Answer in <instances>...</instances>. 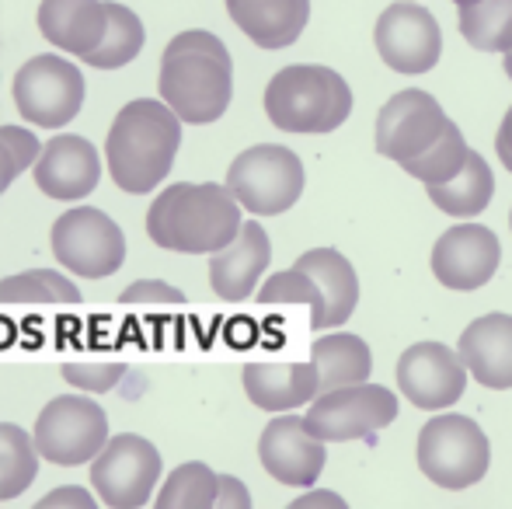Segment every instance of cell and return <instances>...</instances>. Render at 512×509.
<instances>
[{"label":"cell","mask_w":512,"mask_h":509,"mask_svg":"<svg viewBox=\"0 0 512 509\" xmlns=\"http://www.w3.org/2000/svg\"><path fill=\"white\" fill-rule=\"evenodd\" d=\"M161 102L182 123L206 126L230 109L234 98V60L213 32L192 28L164 46Z\"/></svg>","instance_id":"6da1fadb"},{"label":"cell","mask_w":512,"mask_h":509,"mask_svg":"<svg viewBox=\"0 0 512 509\" xmlns=\"http://www.w3.org/2000/svg\"><path fill=\"white\" fill-rule=\"evenodd\" d=\"M182 147V119L154 98H136L115 116L105 140L112 182L129 196L154 192L168 178Z\"/></svg>","instance_id":"7a4b0ae2"},{"label":"cell","mask_w":512,"mask_h":509,"mask_svg":"<svg viewBox=\"0 0 512 509\" xmlns=\"http://www.w3.org/2000/svg\"><path fill=\"white\" fill-rule=\"evenodd\" d=\"M241 224V203L216 182H175L147 210L150 241L178 255H213L234 241Z\"/></svg>","instance_id":"3957f363"},{"label":"cell","mask_w":512,"mask_h":509,"mask_svg":"<svg viewBox=\"0 0 512 509\" xmlns=\"http://www.w3.org/2000/svg\"><path fill=\"white\" fill-rule=\"evenodd\" d=\"M265 112L283 133H335L352 112V91L338 70L297 63L269 81Z\"/></svg>","instance_id":"277c9868"},{"label":"cell","mask_w":512,"mask_h":509,"mask_svg":"<svg viewBox=\"0 0 512 509\" xmlns=\"http://www.w3.org/2000/svg\"><path fill=\"white\" fill-rule=\"evenodd\" d=\"M488 461L485 429L467 415H436L418 433V468L439 489H471L485 478Z\"/></svg>","instance_id":"5b68a950"},{"label":"cell","mask_w":512,"mask_h":509,"mask_svg":"<svg viewBox=\"0 0 512 509\" xmlns=\"http://www.w3.org/2000/svg\"><path fill=\"white\" fill-rule=\"evenodd\" d=\"M227 192L241 203V210L255 217H276L304 196V164L290 147L258 143L234 157L227 171Z\"/></svg>","instance_id":"8992f818"},{"label":"cell","mask_w":512,"mask_h":509,"mask_svg":"<svg viewBox=\"0 0 512 509\" xmlns=\"http://www.w3.org/2000/svg\"><path fill=\"white\" fill-rule=\"evenodd\" d=\"M35 450L60 468L88 464L108 440V415L88 394H60L35 419Z\"/></svg>","instance_id":"52a82bcc"},{"label":"cell","mask_w":512,"mask_h":509,"mask_svg":"<svg viewBox=\"0 0 512 509\" xmlns=\"http://www.w3.org/2000/svg\"><path fill=\"white\" fill-rule=\"evenodd\" d=\"M161 478V454L136 433H119L91 457V485L108 509H140L154 499Z\"/></svg>","instance_id":"ba28073f"},{"label":"cell","mask_w":512,"mask_h":509,"mask_svg":"<svg viewBox=\"0 0 512 509\" xmlns=\"http://www.w3.org/2000/svg\"><path fill=\"white\" fill-rule=\"evenodd\" d=\"M53 255L67 272L84 279L115 276L126 262V234L108 213L77 206L53 224Z\"/></svg>","instance_id":"9c48e42d"},{"label":"cell","mask_w":512,"mask_h":509,"mask_svg":"<svg viewBox=\"0 0 512 509\" xmlns=\"http://www.w3.org/2000/svg\"><path fill=\"white\" fill-rule=\"evenodd\" d=\"M14 105L39 129H60L77 119L84 105V74L53 53L32 56L14 74Z\"/></svg>","instance_id":"30bf717a"},{"label":"cell","mask_w":512,"mask_h":509,"mask_svg":"<svg viewBox=\"0 0 512 509\" xmlns=\"http://www.w3.org/2000/svg\"><path fill=\"white\" fill-rule=\"evenodd\" d=\"M398 419V398L391 387L380 384H349L335 391H321V398L304 415L307 429L324 443L363 440Z\"/></svg>","instance_id":"8fae6325"},{"label":"cell","mask_w":512,"mask_h":509,"mask_svg":"<svg viewBox=\"0 0 512 509\" xmlns=\"http://www.w3.org/2000/svg\"><path fill=\"white\" fill-rule=\"evenodd\" d=\"M446 126H450V116L429 91H398L377 116V150L405 168L436 147Z\"/></svg>","instance_id":"7c38bea8"},{"label":"cell","mask_w":512,"mask_h":509,"mask_svg":"<svg viewBox=\"0 0 512 509\" xmlns=\"http://www.w3.org/2000/svg\"><path fill=\"white\" fill-rule=\"evenodd\" d=\"M373 42H377L380 60L398 74H425L443 56V32L429 7L415 0H398L387 7L377 21Z\"/></svg>","instance_id":"4fadbf2b"},{"label":"cell","mask_w":512,"mask_h":509,"mask_svg":"<svg viewBox=\"0 0 512 509\" xmlns=\"http://www.w3.org/2000/svg\"><path fill=\"white\" fill-rule=\"evenodd\" d=\"M398 387L415 408L443 412L457 405L467 387V367L443 342H418L401 353Z\"/></svg>","instance_id":"5bb4252c"},{"label":"cell","mask_w":512,"mask_h":509,"mask_svg":"<svg viewBox=\"0 0 512 509\" xmlns=\"http://www.w3.org/2000/svg\"><path fill=\"white\" fill-rule=\"evenodd\" d=\"M502 245L488 227L457 224L436 241L432 248V272L450 290H478L499 272Z\"/></svg>","instance_id":"9a60e30c"},{"label":"cell","mask_w":512,"mask_h":509,"mask_svg":"<svg viewBox=\"0 0 512 509\" xmlns=\"http://www.w3.org/2000/svg\"><path fill=\"white\" fill-rule=\"evenodd\" d=\"M258 457H262V468L276 482L293 485V489L314 485L324 471V461H328L324 440H317L310 433L304 415H276L265 426L262 443H258Z\"/></svg>","instance_id":"2e32d148"},{"label":"cell","mask_w":512,"mask_h":509,"mask_svg":"<svg viewBox=\"0 0 512 509\" xmlns=\"http://www.w3.org/2000/svg\"><path fill=\"white\" fill-rule=\"evenodd\" d=\"M102 178V157H98L95 143L88 136L63 133L53 136L46 147L39 150L35 161V185L46 192L49 199H84L88 192L98 189Z\"/></svg>","instance_id":"e0dca14e"},{"label":"cell","mask_w":512,"mask_h":509,"mask_svg":"<svg viewBox=\"0 0 512 509\" xmlns=\"http://www.w3.org/2000/svg\"><path fill=\"white\" fill-rule=\"evenodd\" d=\"M272 258L269 234L258 220H244L234 241L209 255V286L220 300L237 304L255 293V283L265 276Z\"/></svg>","instance_id":"ac0fdd59"},{"label":"cell","mask_w":512,"mask_h":509,"mask_svg":"<svg viewBox=\"0 0 512 509\" xmlns=\"http://www.w3.org/2000/svg\"><path fill=\"white\" fill-rule=\"evenodd\" d=\"M460 363L481 387H512V314H485L471 321L457 346Z\"/></svg>","instance_id":"d6986e66"},{"label":"cell","mask_w":512,"mask_h":509,"mask_svg":"<svg viewBox=\"0 0 512 509\" xmlns=\"http://www.w3.org/2000/svg\"><path fill=\"white\" fill-rule=\"evenodd\" d=\"M108 11L105 0H42L39 32L60 53H74L88 60L105 39Z\"/></svg>","instance_id":"ffe728a7"},{"label":"cell","mask_w":512,"mask_h":509,"mask_svg":"<svg viewBox=\"0 0 512 509\" xmlns=\"http://www.w3.org/2000/svg\"><path fill=\"white\" fill-rule=\"evenodd\" d=\"M234 25L262 49H286L304 35L310 0H227Z\"/></svg>","instance_id":"44dd1931"},{"label":"cell","mask_w":512,"mask_h":509,"mask_svg":"<svg viewBox=\"0 0 512 509\" xmlns=\"http://www.w3.org/2000/svg\"><path fill=\"white\" fill-rule=\"evenodd\" d=\"M244 394L262 412H293L317 394V370L310 360L300 363H248Z\"/></svg>","instance_id":"7402d4cb"},{"label":"cell","mask_w":512,"mask_h":509,"mask_svg":"<svg viewBox=\"0 0 512 509\" xmlns=\"http://www.w3.org/2000/svg\"><path fill=\"white\" fill-rule=\"evenodd\" d=\"M297 269L307 272L314 279L317 293H321V304H324L321 332L324 328L345 325L359 304V279L349 258L335 252V248H310L307 255L297 258Z\"/></svg>","instance_id":"603a6c76"},{"label":"cell","mask_w":512,"mask_h":509,"mask_svg":"<svg viewBox=\"0 0 512 509\" xmlns=\"http://www.w3.org/2000/svg\"><path fill=\"white\" fill-rule=\"evenodd\" d=\"M310 363L317 370V394L335 387L363 384L373 374V353L359 335L331 332L310 346Z\"/></svg>","instance_id":"cb8c5ba5"},{"label":"cell","mask_w":512,"mask_h":509,"mask_svg":"<svg viewBox=\"0 0 512 509\" xmlns=\"http://www.w3.org/2000/svg\"><path fill=\"white\" fill-rule=\"evenodd\" d=\"M492 196H495V175L478 150L467 154L464 168H460L450 182L429 185V199L443 213H450L453 220H471V217H478V213H485Z\"/></svg>","instance_id":"d4e9b609"},{"label":"cell","mask_w":512,"mask_h":509,"mask_svg":"<svg viewBox=\"0 0 512 509\" xmlns=\"http://www.w3.org/2000/svg\"><path fill=\"white\" fill-rule=\"evenodd\" d=\"M0 304L14 307H77L81 290L53 269H28L0 283Z\"/></svg>","instance_id":"484cf974"},{"label":"cell","mask_w":512,"mask_h":509,"mask_svg":"<svg viewBox=\"0 0 512 509\" xmlns=\"http://www.w3.org/2000/svg\"><path fill=\"white\" fill-rule=\"evenodd\" d=\"M105 11H108L105 39L84 63L95 70H119L140 56L143 42H147V32H143V21L136 18V11H129L126 4L105 0Z\"/></svg>","instance_id":"4316f807"},{"label":"cell","mask_w":512,"mask_h":509,"mask_svg":"<svg viewBox=\"0 0 512 509\" xmlns=\"http://www.w3.org/2000/svg\"><path fill=\"white\" fill-rule=\"evenodd\" d=\"M460 35L478 53H509L512 0H478V4L460 7Z\"/></svg>","instance_id":"83f0119b"},{"label":"cell","mask_w":512,"mask_h":509,"mask_svg":"<svg viewBox=\"0 0 512 509\" xmlns=\"http://www.w3.org/2000/svg\"><path fill=\"white\" fill-rule=\"evenodd\" d=\"M39 475V450L35 440L14 422L0 426V499H18Z\"/></svg>","instance_id":"f1b7e54d"},{"label":"cell","mask_w":512,"mask_h":509,"mask_svg":"<svg viewBox=\"0 0 512 509\" xmlns=\"http://www.w3.org/2000/svg\"><path fill=\"white\" fill-rule=\"evenodd\" d=\"M216 471L203 461H189L164 482L161 496L154 499L157 509H209L216 506Z\"/></svg>","instance_id":"f546056e"},{"label":"cell","mask_w":512,"mask_h":509,"mask_svg":"<svg viewBox=\"0 0 512 509\" xmlns=\"http://www.w3.org/2000/svg\"><path fill=\"white\" fill-rule=\"evenodd\" d=\"M258 304L265 311H276V307H307L310 311V328L321 332V318H324V304H321V293H317L314 279L307 272H300L297 265L279 276H269V283L258 290Z\"/></svg>","instance_id":"4dcf8cb0"},{"label":"cell","mask_w":512,"mask_h":509,"mask_svg":"<svg viewBox=\"0 0 512 509\" xmlns=\"http://www.w3.org/2000/svg\"><path fill=\"white\" fill-rule=\"evenodd\" d=\"M467 154H471V147H467L464 133L457 129V123H450V126H446V133L439 136L436 147H432L429 154L418 157V161L405 164V171L411 178H418V182H425V185L450 182V178L464 168Z\"/></svg>","instance_id":"1f68e13d"},{"label":"cell","mask_w":512,"mask_h":509,"mask_svg":"<svg viewBox=\"0 0 512 509\" xmlns=\"http://www.w3.org/2000/svg\"><path fill=\"white\" fill-rule=\"evenodd\" d=\"M119 304L126 311H143V314H171L182 311L189 300H185L182 290L168 286L164 279H136L133 286H126L119 297Z\"/></svg>","instance_id":"d6a6232c"},{"label":"cell","mask_w":512,"mask_h":509,"mask_svg":"<svg viewBox=\"0 0 512 509\" xmlns=\"http://www.w3.org/2000/svg\"><path fill=\"white\" fill-rule=\"evenodd\" d=\"M39 136H32L25 126H4V157H0V192L14 185V178L25 175L39 161Z\"/></svg>","instance_id":"836d02e7"},{"label":"cell","mask_w":512,"mask_h":509,"mask_svg":"<svg viewBox=\"0 0 512 509\" xmlns=\"http://www.w3.org/2000/svg\"><path fill=\"white\" fill-rule=\"evenodd\" d=\"M63 377H67L70 387H77L84 394H105L115 391L122 377H126V363H67Z\"/></svg>","instance_id":"e575fe53"},{"label":"cell","mask_w":512,"mask_h":509,"mask_svg":"<svg viewBox=\"0 0 512 509\" xmlns=\"http://www.w3.org/2000/svg\"><path fill=\"white\" fill-rule=\"evenodd\" d=\"M56 506H77V509H95L98 499L88 496V489H77V485H67V489L49 492L46 499H39V509H56Z\"/></svg>","instance_id":"d590c367"},{"label":"cell","mask_w":512,"mask_h":509,"mask_svg":"<svg viewBox=\"0 0 512 509\" xmlns=\"http://www.w3.org/2000/svg\"><path fill=\"white\" fill-rule=\"evenodd\" d=\"M216 506H223V509H248L251 506V496H248V489H244L237 478H230V475H220L216 478Z\"/></svg>","instance_id":"8d00e7d4"},{"label":"cell","mask_w":512,"mask_h":509,"mask_svg":"<svg viewBox=\"0 0 512 509\" xmlns=\"http://www.w3.org/2000/svg\"><path fill=\"white\" fill-rule=\"evenodd\" d=\"M495 150H499V161L512 171V109L506 112V119H502V126H499V136H495Z\"/></svg>","instance_id":"74e56055"},{"label":"cell","mask_w":512,"mask_h":509,"mask_svg":"<svg viewBox=\"0 0 512 509\" xmlns=\"http://www.w3.org/2000/svg\"><path fill=\"white\" fill-rule=\"evenodd\" d=\"M307 506H331V509H345V499L335 496V492H307V496H300L293 509H307Z\"/></svg>","instance_id":"f35d334b"},{"label":"cell","mask_w":512,"mask_h":509,"mask_svg":"<svg viewBox=\"0 0 512 509\" xmlns=\"http://www.w3.org/2000/svg\"><path fill=\"white\" fill-rule=\"evenodd\" d=\"M506 74H509V81H512V49L506 53Z\"/></svg>","instance_id":"ab89813d"},{"label":"cell","mask_w":512,"mask_h":509,"mask_svg":"<svg viewBox=\"0 0 512 509\" xmlns=\"http://www.w3.org/2000/svg\"><path fill=\"white\" fill-rule=\"evenodd\" d=\"M0 157H4V123H0Z\"/></svg>","instance_id":"60d3db41"},{"label":"cell","mask_w":512,"mask_h":509,"mask_svg":"<svg viewBox=\"0 0 512 509\" xmlns=\"http://www.w3.org/2000/svg\"><path fill=\"white\" fill-rule=\"evenodd\" d=\"M457 7H467V4H478V0H453Z\"/></svg>","instance_id":"b9f144b4"},{"label":"cell","mask_w":512,"mask_h":509,"mask_svg":"<svg viewBox=\"0 0 512 509\" xmlns=\"http://www.w3.org/2000/svg\"><path fill=\"white\" fill-rule=\"evenodd\" d=\"M509 224H512V213H509Z\"/></svg>","instance_id":"7bdbcfd3"}]
</instances>
